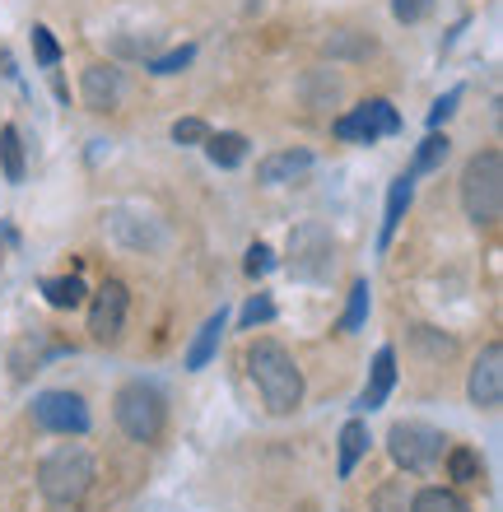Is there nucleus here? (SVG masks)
Listing matches in <instances>:
<instances>
[{
    "mask_svg": "<svg viewBox=\"0 0 503 512\" xmlns=\"http://www.w3.org/2000/svg\"><path fill=\"white\" fill-rule=\"evenodd\" d=\"M313 168V154L308 149H280V154H271V159L257 163V182H266V187H280V182H294V177H303Z\"/></svg>",
    "mask_w": 503,
    "mask_h": 512,
    "instance_id": "12",
    "label": "nucleus"
},
{
    "mask_svg": "<svg viewBox=\"0 0 503 512\" xmlns=\"http://www.w3.org/2000/svg\"><path fill=\"white\" fill-rule=\"evenodd\" d=\"M33 419L47 433H75V438L89 433V405L75 391H42L38 401H33Z\"/></svg>",
    "mask_w": 503,
    "mask_h": 512,
    "instance_id": "8",
    "label": "nucleus"
},
{
    "mask_svg": "<svg viewBox=\"0 0 503 512\" xmlns=\"http://www.w3.org/2000/svg\"><path fill=\"white\" fill-rule=\"evenodd\" d=\"M205 154L215 168H238L247 159V140L238 131H219V135H205Z\"/></svg>",
    "mask_w": 503,
    "mask_h": 512,
    "instance_id": "17",
    "label": "nucleus"
},
{
    "mask_svg": "<svg viewBox=\"0 0 503 512\" xmlns=\"http://www.w3.org/2000/svg\"><path fill=\"white\" fill-rule=\"evenodd\" d=\"M0 159H5V177L10 182H24V149H19V131L14 126L0 131Z\"/></svg>",
    "mask_w": 503,
    "mask_h": 512,
    "instance_id": "23",
    "label": "nucleus"
},
{
    "mask_svg": "<svg viewBox=\"0 0 503 512\" xmlns=\"http://www.w3.org/2000/svg\"><path fill=\"white\" fill-rule=\"evenodd\" d=\"M410 196H415V177H396L392 191H387V210H382V233H378L382 247L392 243V233L401 229V219H406V210H410Z\"/></svg>",
    "mask_w": 503,
    "mask_h": 512,
    "instance_id": "15",
    "label": "nucleus"
},
{
    "mask_svg": "<svg viewBox=\"0 0 503 512\" xmlns=\"http://www.w3.org/2000/svg\"><path fill=\"white\" fill-rule=\"evenodd\" d=\"M271 266H275V256H271V247H266V243H252V247H247V275H252V280H261V275H266Z\"/></svg>",
    "mask_w": 503,
    "mask_h": 512,
    "instance_id": "29",
    "label": "nucleus"
},
{
    "mask_svg": "<svg viewBox=\"0 0 503 512\" xmlns=\"http://www.w3.org/2000/svg\"><path fill=\"white\" fill-rule=\"evenodd\" d=\"M448 154H452V140H448V135L429 131V135H424V145L415 149V163H410V173H406V177L434 173V168H443V163H448Z\"/></svg>",
    "mask_w": 503,
    "mask_h": 512,
    "instance_id": "18",
    "label": "nucleus"
},
{
    "mask_svg": "<svg viewBox=\"0 0 503 512\" xmlns=\"http://www.w3.org/2000/svg\"><path fill=\"white\" fill-rule=\"evenodd\" d=\"M271 317H275V303H271V298H252V303L243 308V331H252L257 322H271Z\"/></svg>",
    "mask_w": 503,
    "mask_h": 512,
    "instance_id": "30",
    "label": "nucleus"
},
{
    "mask_svg": "<svg viewBox=\"0 0 503 512\" xmlns=\"http://www.w3.org/2000/svg\"><path fill=\"white\" fill-rule=\"evenodd\" d=\"M392 387H396V350L382 345V350L373 354V373H368V387H364V396H359V405H364V410H378V405L392 396Z\"/></svg>",
    "mask_w": 503,
    "mask_h": 512,
    "instance_id": "13",
    "label": "nucleus"
},
{
    "mask_svg": "<svg viewBox=\"0 0 503 512\" xmlns=\"http://www.w3.org/2000/svg\"><path fill=\"white\" fill-rule=\"evenodd\" d=\"M466 396H471V405H480V410H494V405L503 401V345L499 340L476 354L471 378H466Z\"/></svg>",
    "mask_w": 503,
    "mask_h": 512,
    "instance_id": "10",
    "label": "nucleus"
},
{
    "mask_svg": "<svg viewBox=\"0 0 503 512\" xmlns=\"http://www.w3.org/2000/svg\"><path fill=\"white\" fill-rule=\"evenodd\" d=\"M126 308H131V294H126L122 280H103L94 294V308H89V336L98 345H117L126 326Z\"/></svg>",
    "mask_w": 503,
    "mask_h": 512,
    "instance_id": "9",
    "label": "nucleus"
},
{
    "mask_svg": "<svg viewBox=\"0 0 503 512\" xmlns=\"http://www.w3.org/2000/svg\"><path fill=\"white\" fill-rule=\"evenodd\" d=\"M364 452H368V424L364 419H350L340 429V480H350L354 466L364 461Z\"/></svg>",
    "mask_w": 503,
    "mask_h": 512,
    "instance_id": "16",
    "label": "nucleus"
},
{
    "mask_svg": "<svg viewBox=\"0 0 503 512\" xmlns=\"http://www.w3.org/2000/svg\"><path fill=\"white\" fill-rule=\"evenodd\" d=\"M368 298H373L368 280H354L350 303H345V317H340V331H345V336H359V331H364V322H368Z\"/></svg>",
    "mask_w": 503,
    "mask_h": 512,
    "instance_id": "20",
    "label": "nucleus"
},
{
    "mask_svg": "<svg viewBox=\"0 0 503 512\" xmlns=\"http://www.w3.org/2000/svg\"><path fill=\"white\" fill-rule=\"evenodd\" d=\"M42 294L52 308H80L84 303V280L80 275H52V280H42Z\"/></svg>",
    "mask_w": 503,
    "mask_h": 512,
    "instance_id": "19",
    "label": "nucleus"
},
{
    "mask_svg": "<svg viewBox=\"0 0 503 512\" xmlns=\"http://www.w3.org/2000/svg\"><path fill=\"white\" fill-rule=\"evenodd\" d=\"M410 512H471V508H466V499L452 494V489H420V494L410 499Z\"/></svg>",
    "mask_w": 503,
    "mask_h": 512,
    "instance_id": "21",
    "label": "nucleus"
},
{
    "mask_svg": "<svg viewBox=\"0 0 503 512\" xmlns=\"http://www.w3.org/2000/svg\"><path fill=\"white\" fill-rule=\"evenodd\" d=\"M429 10H434V0H392V14L401 24H420Z\"/></svg>",
    "mask_w": 503,
    "mask_h": 512,
    "instance_id": "28",
    "label": "nucleus"
},
{
    "mask_svg": "<svg viewBox=\"0 0 503 512\" xmlns=\"http://www.w3.org/2000/svg\"><path fill=\"white\" fill-rule=\"evenodd\" d=\"M33 52H38V66H56L61 61V47H56V38H52V28H33Z\"/></svg>",
    "mask_w": 503,
    "mask_h": 512,
    "instance_id": "26",
    "label": "nucleus"
},
{
    "mask_svg": "<svg viewBox=\"0 0 503 512\" xmlns=\"http://www.w3.org/2000/svg\"><path fill=\"white\" fill-rule=\"evenodd\" d=\"M196 61V47H173L168 56H159V61H150V70L154 75H177L182 66H191Z\"/></svg>",
    "mask_w": 503,
    "mask_h": 512,
    "instance_id": "24",
    "label": "nucleus"
},
{
    "mask_svg": "<svg viewBox=\"0 0 503 512\" xmlns=\"http://www.w3.org/2000/svg\"><path fill=\"white\" fill-rule=\"evenodd\" d=\"M205 135H210V126H205L201 117H182V122L173 126V140H177V145H205Z\"/></svg>",
    "mask_w": 503,
    "mask_h": 512,
    "instance_id": "27",
    "label": "nucleus"
},
{
    "mask_svg": "<svg viewBox=\"0 0 503 512\" xmlns=\"http://www.w3.org/2000/svg\"><path fill=\"white\" fill-rule=\"evenodd\" d=\"M94 475H98V466L80 443L56 447V452H47V457L38 461V489L52 508H75V503H84V494L94 489Z\"/></svg>",
    "mask_w": 503,
    "mask_h": 512,
    "instance_id": "2",
    "label": "nucleus"
},
{
    "mask_svg": "<svg viewBox=\"0 0 503 512\" xmlns=\"http://www.w3.org/2000/svg\"><path fill=\"white\" fill-rule=\"evenodd\" d=\"M247 373H252V382H257L261 401H266L271 415H294L303 405V373L280 340H252Z\"/></svg>",
    "mask_w": 503,
    "mask_h": 512,
    "instance_id": "1",
    "label": "nucleus"
},
{
    "mask_svg": "<svg viewBox=\"0 0 503 512\" xmlns=\"http://www.w3.org/2000/svg\"><path fill=\"white\" fill-rule=\"evenodd\" d=\"M289 270H294V280H331V270H336V243H331V233L322 224H299V229L289 233Z\"/></svg>",
    "mask_w": 503,
    "mask_h": 512,
    "instance_id": "6",
    "label": "nucleus"
},
{
    "mask_svg": "<svg viewBox=\"0 0 503 512\" xmlns=\"http://www.w3.org/2000/svg\"><path fill=\"white\" fill-rule=\"evenodd\" d=\"M224 326H229V312L219 308L215 317H210V322H205L201 331H196V340H191L187 359H182V364H187L191 373H196V368H205V364H210V359H215V354H219V340H224Z\"/></svg>",
    "mask_w": 503,
    "mask_h": 512,
    "instance_id": "14",
    "label": "nucleus"
},
{
    "mask_svg": "<svg viewBox=\"0 0 503 512\" xmlns=\"http://www.w3.org/2000/svg\"><path fill=\"white\" fill-rule=\"evenodd\" d=\"M331 131H336V140H350V145H373V140H382V135L401 131V117H396V108L387 103V98H368V103L350 108L345 117H336Z\"/></svg>",
    "mask_w": 503,
    "mask_h": 512,
    "instance_id": "7",
    "label": "nucleus"
},
{
    "mask_svg": "<svg viewBox=\"0 0 503 512\" xmlns=\"http://www.w3.org/2000/svg\"><path fill=\"white\" fill-rule=\"evenodd\" d=\"M462 210L471 224L490 229L503 215V154L499 149H480L462 168Z\"/></svg>",
    "mask_w": 503,
    "mask_h": 512,
    "instance_id": "3",
    "label": "nucleus"
},
{
    "mask_svg": "<svg viewBox=\"0 0 503 512\" xmlns=\"http://www.w3.org/2000/svg\"><path fill=\"white\" fill-rule=\"evenodd\" d=\"M122 94H126V84L117 66H89L80 75V98L89 112H112L122 103Z\"/></svg>",
    "mask_w": 503,
    "mask_h": 512,
    "instance_id": "11",
    "label": "nucleus"
},
{
    "mask_svg": "<svg viewBox=\"0 0 503 512\" xmlns=\"http://www.w3.org/2000/svg\"><path fill=\"white\" fill-rule=\"evenodd\" d=\"M448 475L457 480V485H480V475H485L480 452H471V447H452L448 452Z\"/></svg>",
    "mask_w": 503,
    "mask_h": 512,
    "instance_id": "22",
    "label": "nucleus"
},
{
    "mask_svg": "<svg viewBox=\"0 0 503 512\" xmlns=\"http://www.w3.org/2000/svg\"><path fill=\"white\" fill-rule=\"evenodd\" d=\"M387 452L406 475H424L434 471L438 457H443V433L434 424H420V419H401L387 433Z\"/></svg>",
    "mask_w": 503,
    "mask_h": 512,
    "instance_id": "5",
    "label": "nucleus"
},
{
    "mask_svg": "<svg viewBox=\"0 0 503 512\" xmlns=\"http://www.w3.org/2000/svg\"><path fill=\"white\" fill-rule=\"evenodd\" d=\"M457 103H462V84H452L448 94H443V98L434 103V108H429V131H438V126L448 122L452 112H457Z\"/></svg>",
    "mask_w": 503,
    "mask_h": 512,
    "instance_id": "25",
    "label": "nucleus"
},
{
    "mask_svg": "<svg viewBox=\"0 0 503 512\" xmlns=\"http://www.w3.org/2000/svg\"><path fill=\"white\" fill-rule=\"evenodd\" d=\"M164 396L150 382H126L117 391V429L131 438V443H154L164 433Z\"/></svg>",
    "mask_w": 503,
    "mask_h": 512,
    "instance_id": "4",
    "label": "nucleus"
}]
</instances>
